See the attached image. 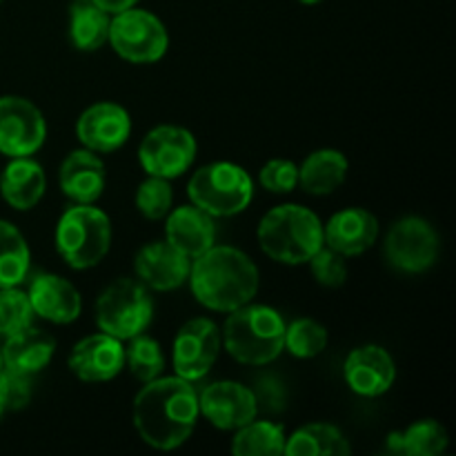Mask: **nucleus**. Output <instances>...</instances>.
<instances>
[{
	"mask_svg": "<svg viewBox=\"0 0 456 456\" xmlns=\"http://www.w3.org/2000/svg\"><path fill=\"white\" fill-rule=\"evenodd\" d=\"M346 381L356 395L381 396L395 386L396 365L390 352L381 346H363L346 359Z\"/></svg>",
	"mask_w": 456,
	"mask_h": 456,
	"instance_id": "obj_17",
	"label": "nucleus"
},
{
	"mask_svg": "<svg viewBox=\"0 0 456 456\" xmlns=\"http://www.w3.org/2000/svg\"><path fill=\"white\" fill-rule=\"evenodd\" d=\"M379 239V221L372 212L361 208L341 209L323 225V243L343 256L368 252Z\"/></svg>",
	"mask_w": 456,
	"mask_h": 456,
	"instance_id": "obj_18",
	"label": "nucleus"
},
{
	"mask_svg": "<svg viewBox=\"0 0 456 456\" xmlns=\"http://www.w3.org/2000/svg\"><path fill=\"white\" fill-rule=\"evenodd\" d=\"M154 301L150 288L132 279H118L107 285L96 301V325L101 332L129 341L150 328Z\"/></svg>",
	"mask_w": 456,
	"mask_h": 456,
	"instance_id": "obj_7",
	"label": "nucleus"
},
{
	"mask_svg": "<svg viewBox=\"0 0 456 456\" xmlns=\"http://www.w3.org/2000/svg\"><path fill=\"white\" fill-rule=\"evenodd\" d=\"M107 43L123 61L147 65V62L160 61L167 53L169 36L159 16L147 9L129 7L114 13Z\"/></svg>",
	"mask_w": 456,
	"mask_h": 456,
	"instance_id": "obj_8",
	"label": "nucleus"
},
{
	"mask_svg": "<svg viewBox=\"0 0 456 456\" xmlns=\"http://www.w3.org/2000/svg\"><path fill=\"white\" fill-rule=\"evenodd\" d=\"M174 191L167 178L150 176L136 190V208L147 221H160L172 212Z\"/></svg>",
	"mask_w": 456,
	"mask_h": 456,
	"instance_id": "obj_33",
	"label": "nucleus"
},
{
	"mask_svg": "<svg viewBox=\"0 0 456 456\" xmlns=\"http://www.w3.org/2000/svg\"><path fill=\"white\" fill-rule=\"evenodd\" d=\"M29 245L16 225L0 221V289L18 288L29 272Z\"/></svg>",
	"mask_w": 456,
	"mask_h": 456,
	"instance_id": "obj_27",
	"label": "nucleus"
},
{
	"mask_svg": "<svg viewBox=\"0 0 456 456\" xmlns=\"http://www.w3.org/2000/svg\"><path fill=\"white\" fill-rule=\"evenodd\" d=\"M283 346L297 359H314L328 347V330L314 319H297L285 325Z\"/></svg>",
	"mask_w": 456,
	"mask_h": 456,
	"instance_id": "obj_31",
	"label": "nucleus"
},
{
	"mask_svg": "<svg viewBox=\"0 0 456 456\" xmlns=\"http://www.w3.org/2000/svg\"><path fill=\"white\" fill-rule=\"evenodd\" d=\"M125 368L123 343L110 334H92L74 346L69 370L85 383H102L118 377Z\"/></svg>",
	"mask_w": 456,
	"mask_h": 456,
	"instance_id": "obj_15",
	"label": "nucleus"
},
{
	"mask_svg": "<svg viewBox=\"0 0 456 456\" xmlns=\"http://www.w3.org/2000/svg\"><path fill=\"white\" fill-rule=\"evenodd\" d=\"M53 352H56V338L31 325L4 338V346L0 347L3 368L29 374V377L52 363Z\"/></svg>",
	"mask_w": 456,
	"mask_h": 456,
	"instance_id": "obj_22",
	"label": "nucleus"
},
{
	"mask_svg": "<svg viewBox=\"0 0 456 456\" xmlns=\"http://www.w3.org/2000/svg\"><path fill=\"white\" fill-rule=\"evenodd\" d=\"M298 3H303V4H316V3H321V0H298Z\"/></svg>",
	"mask_w": 456,
	"mask_h": 456,
	"instance_id": "obj_40",
	"label": "nucleus"
},
{
	"mask_svg": "<svg viewBox=\"0 0 456 456\" xmlns=\"http://www.w3.org/2000/svg\"><path fill=\"white\" fill-rule=\"evenodd\" d=\"M0 395H3L4 408L7 410L27 408V403L31 401L29 374L0 368Z\"/></svg>",
	"mask_w": 456,
	"mask_h": 456,
	"instance_id": "obj_36",
	"label": "nucleus"
},
{
	"mask_svg": "<svg viewBox=\"0 0 456 456\" xmlns=\"http://www.w3.org/2000/svg\"><path fill=\"white\" fill-rule=\"evenodd\" d=\"M36 316L56 325H67L80 316V294L74 285L58 274H38L27 292Z\"/></svg>",
	"mask_w": 456,
	"mask_h": 456,
	"instance_id": "obj_20",
	"label": "nucleus"
},
{
	"mask_svg": "<svg viewBox=\"0 0 456 456\" xmlns=\"http://www.w3.org/2000/svg\"><path fill=\"white\" fill-rule=\"evenodd\" d=\"M45 187H47V178H45L43 167L31 160V156L12 159L0 176V194L18 212L36 208L45 196Z\"/></svg>",
	"mask_w": 456,
	"mask_h": 456,
	"instance_id": "obj_23",
	"label": "nucleus"
},
{
	"mask_svg": "<svg viewBox=\"0 0 456 456\" xmlns=\"http://www.w3.org/2000/svg\"><path fill=\"white\" fill-rule=\"evenodd\" d=\"M187 279L200 305L227 314L252 303L258 292L256 265L232 245H212L196 256Z\"/></svg>",
	"mask_w": 456,
	"mask_h": 456,
	"instance_id": "obj_2",
	"label": "nucleus"
},
{
	"mask_svg": "<svg viewBox=\"0 0 456 456\" xmlns=\"http://www.w3.org/2000/svg\"><path fill=\"white\" fill-rule=\"evenodd\" d=\"M111 245V221L102 209L76 203L56 225V249L71 270L96 267Z\"/></svg>",
	"mask_w": 456,
	"mask_h": 456,
	"instance_id": "obj_5",
	"label": "nucleus"
},
{
	"mask_svg": "<svg viewBox=\"0 0 456 456\" xmlns=\"http://www.w3.org/2000/svg\"><path fill=\"white\" fill-rule=\"evenodd\" d=\"M258 181L272 194H289L298 185V167L288 159H272L261 169Z\"/></svg>",
	"mask_w": 456,
	"mask_h": 456,
	"instance_id": "obj_35",
	"label": "nucleus"
},
{
	"mask_svg": "<svg viewBox=\"0 0 456 456\" xmlns=\"http://www.w3.org/2000/svg\"><path fill=\"white\" fill-rule=\"evenodd\" d=\"M111 13L94 0H74L69 4V40L78 52H96L110 38Z\"/></svg>",
	"mask_w": 456,
	"mask_h": 456,
	"instance_id": "obj_25",
	"label": "nucleus"
},
{
	"mask_svg": "<svg viewBox=\"0 0 456 456\" xmlns=\"http://www.w3.org/2000/svg\"><path fill=\"white\" fill-rule=\"evenodd\" d=\"M347 159L338 150H316L298 167V185L314 196H328L346 183Z\"/></svg>",
	"mask_w": 456,
	"mask_h": 456,
	"instance_id": "obj_24",
	"label": "nucleus"
},
{
	"mask_svg": "<svg viewBox=\"0 0 456 456\" xmlns=\"http://www.w3.org/2000/svg\"><path fill=\"white\" fill-rule=\"evenodd\" d=\"M58 185L74 203H96L105 191V163L87 147L71 151L58 169Z\"/></svg>",
	"mask_w": 456,
	"mask_h": 456,
	"instance_id": "obj_19",
	"label": "nucleus"
},
{
	"mask_svg": "<svg viewBox=\"0 0 456 456\" xmlns=\"http://www.w3.org/2000/svg\"><path fill=\"white\" fill-rule=\"evenodd\" d=\"M29 297L18 288L0 289V338H7L20 330L29 328L34 321Z\"/></svg>",
	"mask_w": 456,
	"mask_h": 456,
	"instance_id": "obj_32",
	"label": "nucleus"
},
{
	"mask_svg": "<svg viewBox=\"0 0 456 456\" xmlns=\"http://www.w3.org/2000/svg\"><path fill=\"white\" fill-rule=\"evenodd\" d=\"M256 396L258 410L265 412H281L285 408V390L274 377H263L256 383V390H252Z\"/></svg>",
	"mask_w": 456,
	"mask_h": 456,
	"instance_id": "obj_37",
	"label": "nucleus"
},
{
	"mask_svg": "<svg viewBox=\"0 0 456 456\" xmlns=\"http://www.w3.org/2000/svg\"><path fill=\"white\" fill-rule=\"evenodd\" d=\"M94 3H96L101 9H105L107 13H111V16H114V13L125 12V9H129V7H136L138 0H94Z\"/></svg>",
	"mask_w": 456,
	"mask_h": 456,
	"instance_id": "obj_38",
	"label": "nucleus"
},
{
	"mask_svg": "<svg viewBox=\"0 0 456 456\" xmlns=\"http://www.w3.org/2000/svg\"><path fill=\"white\" fill-rule=\"evenodd\" d=\"M350 452V441L337 426H330V423L303 426L285 441L288 456H346Z\"/></svg>",
	"mask_w": 456,
	"mask_h": 456,
	"instance_id": "obj_26",
	"label": "nucleus"
},
{
	"mask_svg": "<svg viewBox=\"0 0 456 456\" xmlns=\"http://www.w3.org/2000/svg\"><path fill=\"white\" fill-rule=\"evenodd\" d=\"M187 196L209 216H236L254 199V181L248 169L218 160L196 169L187 183Z\"/></svg>",
	"mask_w": 456,
	"mask_h": 456,
	"instance_id": "obj_6",
	"label": "nucleus"
},
{
	"mask_svg": "<svg viewBox=\"0 0 456 456\" xmlns=\"http://www.w3.org/2000/svg\"><path fill=\"white\" fill-rule=\"evenodd\" d=\"M221 337L239 363L267 365L285 350V321L274 307L248 303L230 312Z\"/></svg>",
	"mask_w": 456,
	"mask_h": 456,
	"instance_id": "obj_4",
	"label": "nucleus"
},
{
	"mask_svg": "<svg viewBox=\"0 0 456 456\" xmlns=\"http://www.w3.org/2000/svg\"><path fill=\"white\" fill-rule=\"evenodd\" d=\"M310 270L316 283L325 288H341L347 279V263L346 256L330 248H321L314 256L310 258Z\"/></svg>",
	"mask_w": 456,
	"mask_h": 456,
	"instance_id": "obj_34",
	"label": "nucleus"
},
{
	"mask_svg": "<svg viewBox=\"0 0 456 456\" xmlns=\"http://www.w3.org/2000/svg\"><path fill=\"white\" fill-rule=\"evenodd\" d=\"M132 118L127 110L116 102H96L76 120V138L96 154H111L127 142Z\"/></svg>",
	"mask_w": 456,
	"mask_h": 456,
	"instance_id": "obj_14",
	"label": "nucleus"
},
{
	"mask_svg": "<svg viewBox=\"0 0 456 456\" xmlns=\"http://www.w3.org/2000/svg\"><path fill=\"white\" fill-rule=\"evenodd\" d=\"M256 236L272 261L303 265L323 248V223L312 209L285 203L261 218Z\"/></svg>",
	"mask_w": 456,
	"mask_h": 456,
	"instance_id": "obj_3",
	"label": "nucleus"
},
{
	"mask_svg": "<svg viewBox=\"0 0 456 456\" xmlns=\"http://www.w3.org/2000/svg\"><path fill=\"white\" fill-rule=\"evenodd\" d=\"M165 240L169 245L185 254L190 261L208 252L214 243H216V225H214V216L203 212L200 208L191 205H183L174 212L167 214V223H165Z\"/></svg>",
	"mask_w": 456,
	"mask_h": 456,
	"instance_id": "obj_21",
	"label": "nucleus"
},
{
	"mask_svg": "<svg viewBox=\"0 0 456 456\" xmlns=\"http://www.w3.org/2000/svg\"><path fill=\"white\" fill-rule=\"evenodd\" d=\"M0 368H3V354H0Z\"/></svg>",
	"mask_w": 456,
	"mask_h": 456,
	"instance_id": "obj_41",
	"label": "nucleus"
},
{
	"mask_svg": "<svg viewBox=\"0 0 456 456\" xmlns=\"http://www.w3.org/2000/svg\"><path fill=\"white\" fill-rule=\"evenodd\" d=\"M199 414V392L181 377L147 381L134 399V428L156 450L181 448L194 432Z\"/></svg>",
	"mask_w": 456,
	"mask_h": 456,
	"instance_id": "obj_1",
	"label": "nucleus"
},
{
	"mask_svg": "<svg viewBox=\"0 0 456 456\" xmlns=\"http://www.w3.org/2000/svg\"><path fill=\"white\" fill-rule=\"evenodd\" d=\"M125 365L129 368L132 377L142 383L159 379L165 370V354L159 341L145 337V334L129 338V347H125Z\"/></svg>",
	"mask_w": 456,
	"mask_h": 456,
	"instance_id": "obj_30",
	"label": "nucleus"
},
{
	"mask_svg": "<svg viewBox=\"0 0 456 456\" xmlns=\"http://www.w3.org/2000/svg\"><path fill=\"white\" fill-rule=\"evenodd\" d=\"M221 330L209 319H191L174 338V370L176 377L200 381L221 354Z\"/></svg>",
	"mask_w": 456,
	"mask_h": 456,
	"instance_id": "obj_12",
	"label": "nucleus"
},
{
	"mask_svg": "<svg viewBox=\"0 0 456 456\" xmlns=\"http://www.w3.org/2000/svg\"><path fill=\"white\" fill-rule=\"evenodd\" d=\"M448 432L435 419H423L412 423L405 432L390 439V448L399 454L410 456H435L448 448Z\"/></svg>",
	"mask_w": 456,
	"mask_h": 456,
	"instance_id": "obj_29",
	"label": "nucleus"
},
{
	"mask_svg": "<svg viewBox=\"0 0 456 456\" xmlns=\"http://www.w3.org/2000/svg\"><path fill=\"white\" fill-rule=\"evenodd\" d=\"M47 123L43 111L22 96L0 98V154L9 159L31 156L45 145Z\"/></svg>",
	"mask_w": 456,
	"mask_h": 456,
	"instance_id": "obj_11",
	"label": "nucleus"
},
{
	"mask_svg": "<svg viewBox=\"0 0 456 456\" xmlns=\"http://www.w3.org/2000/svg\"><path fill=\"white\" fill-rule=\"evenodd\" d=\"M134 267L145 288L156 289V292H169L185 283L191 263L167 240H154L138 249Z\"/></svg>",
	"mask_w": 456,
	"mask_h": 456,
	"instance_id": "obj_16",
	"label": "nucleus"
},
{
	"mask_svg": "<svg viewBox=\"0 0 456 456\" xmlns=\"http://www.w3.org/2000/svg\"><path fill=\"white\" fill-rule=\"evenodd\" d=\"M439 234L435 227L419 216L396 221L386 236V256L392 267L408 274L430 270L439 258Z\"/></svg>",
	"mask_w": 456,
	"mask_h": 456,
	"instance_id": "obj_10",
	"label": "nucleus"
},
{
	"mask_svg": "<svg viewBox=\"0 0 456 456\" xmlns=\"http://www.w3.org/2000/svg\"><path fill=\"white\" fill-rule=\"evenodd\" d=\"M196 138L190 129L178 125H159L142 138L138 160L147 176L172 178L183 176L196 159Z\"/></svg>",
	"mask_w": 456,
	"mask_h": 456,
	"instance_id": "obj_9",
	"label": "nucleus"
},
{
	"mask_svg": "<svg viewBox=\"0 0 456 456\" xmlns=\"http://www.w3.org/2000/svg\"><path fill=\"white\" fill-rule=\"evenodd\" d=\"M199 410L218 430H239L258 414L256 396L236 381H218L199 395Z\"/></svg>",
	"mask_w": 456,
	"mask_h": 456,
	"instance_id": "obj_13",
	"label": "nucleus"
},
{
	"mask_svg": "<svg viewBox=\"0 0 456 456\" xmlns=\"http://www.w3.org/2000/svg\"><path fill=\"white\" fill-rule=\"evenodd\" d=\"M4 410H7V408H4V401H3V395H0V419H3Z\"/></svg>",
	"mask_w": 456,
	"mask_h": 456,
	"instance_id": "obj_39",
	"label": "nucleus"
},
{
	"mask_svg": "<svg viewBox=\"0 0 456 456\" xmlns=\"http://www.w3.org/2000/svg\"><path fill=\"white\" fill-rule=\"evenodd\" d=\"M283 428L270 421H249L239 428L232 439V452L236 456H279L285 454Z\"/></svg>",
	"mask_w": 456,
	"mask_h": 456,
	"instance_id": "obj_28",
	"label": "nucleus"
}]
</instances>
